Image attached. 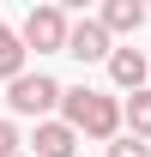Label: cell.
<instances>
[{
	"mask_svg": "<svg viewBox=\"0 0 151 157\" xmlns=\"http://www.w3.org/2000/svg\"><path fill=\"white\" fill-rule=\"evenodd\" d=\"M60 121L79 127V139H103V145H115V139L127 133V103L109 97V91H91V85H73L67 103H60Z\"/></svg>",
	"mask_w": 151,
	"mask_h": 157,
	"instance_id": "cell-1",
	"label": "cell"
},
{
	"mask_svg": "<svg viewBox=\"0 0 151 157\" xmlns=\"http://www.w3.org/2000/svg\"><path fill=\"white\" fill-rule=\"evenodd\" d=\"M67 103V85L60 78H48V73H24V78H12L6 85V109L12 115H37V121H48Z\"/></svg>",
	"mask_w": 151,
	"mask_h": 157,
	"instance_id": "cell-2",
	"label": "cell"
},
{
	"mask_svg": "<svg viewBox=\"0 0 151 157\" xmlns=\"http://www.w3.org/2000/svg\"><path fill=\"white\" fill-rule=\"evenodd\" d=\"M24 48H37V55H67V42H73V24H67V12L60 6H30L18 24Z\"/></svg>",
	"mask_w": 151,
	"mask_h": 157,
	"instance_id": "cell-3",
	"label": "cell"
},
{
	"mask_svg": "<svg viewBox=\"0 0 151 157\" xmlns=\"http://www.w3.org/2000/svg\"><path fill=\"white\" fill-rule=\"evenodd\" d=\"M67 55L85 60V67H91V60H109V55H115V36L103 30V18H79V24H73V42H67Z\"/></svg>",
	"mask_w": 151,
	"mask_h": 157,
	"instance_id": "cell-4",
	"label": "cell"
},
{
	"mask_svg": "<svg viewBox=\"0 0 151 157\" xmlns=\"http://www.w3.org/2000/svg\"><path fill=\"white\" fill-rule=\"evenodd\" d=\"M109 78H115V91H151V60L139 48H115L109 55Z\"/></svg>",
	"mask_w": 151,
	"mask_h": 157,
	"instance_id": "cell-5",
	"label": "cell"
},
{
	"mask_svg": "<svg viewBox=\"0 0 151 157\" xmlns=\"http://www.w3.org/2000/svg\"><path fill=\"white\" fill-rule=\"evenodd\" d=\"M73 151H79V127H67V121H37L30 157H73Z\"/></svg>",
	"mask_w": 151,
	"mask_h": 157,
	"instance_id": "cell-6",
	"label": "cell"
},
{
	"mask_svg": "<svg viewBox=\"0 0 151 157\" xmlns=\"http://www.w3.org/2000/svg\"><path fill=\"white\" fill-rule=\"evenodd\" d=\"M97 18H103V30H109V36H133V30L145 24V6H139V0H109Z\"/></svg>",
	"mask_w": 151,
	"mask_h": 157,
	"instance_id": "cell-7",
	"label": "cell"
},
{
	"mask_svg": "<svg viewBox=\"0 0 151 157\" xmlns=\"http://www.w3.org/2000/svg\"><path fill=\"white\" fill-rule=\"evenodd\" d=\"M24 55H30V48H24V36L12 30V24H0V78H6V85H12V78H24Z\"/></svg>",
	"mask_w": 151,
	"mask_h": 157,
	"instance_id": "cell-8",
	"label": "cell"
},
{
	"mask_svg": "<svg viewBox=\"0 0 151 157\" xmlns=\"http://www.w3.org/2000/svg\"><path fill=\"white\" fill-rule=\"evenodd\" d=\"M127 133L133 139H151V91H133L127 97Z\"/></svg>",
	"mask_w": 151,
	"mask_h": 157,
	"instance_id": "cell-9",
	"label": "cell"
},
{
	"mask_svg": "<svg viewBox=\"0 0 151 157\" xmlns=\"http://www.w3.org/2000/svg\"><path fill=\"white\" fill-rule=\"evenodd\" d=\"M109 157H151V145H145V139H133V133H121V139L109 145Z\"/></svg>",
	"mask_w": 151,
	"mask_h": 157,
	"instance_id": "cell-10",
	"label": "cell"
},
{
	"mask_svg": "<svg viewBox=\"0 0 151 157\" xmlns=\"http://www.w3.org/2000/svg\"><path fill=\"white\" fill-rule=\"evenodd\" d=\"M18 145H24V139H18V127H12V121H0V157H24Z\"/></svg>",
	"mask_w": 151,
	"mask_h": 157,
	"instance_id": "cell-11",
	"label": "cell"
},
{
	"mask_svg": "<svg viewBox=\"0 0 151 157\" xmlns=\"http://www.w3.org/2000/svg\"><path fill=\"white\" fill-rule=\"evenodd\" d=\"M24 157H30V151H24Z\"/></svg>",
	"mask_w": 151,
	"mask_h": 157,
	"instance_id": "cell-12",
	"label": "cell"
}]
</instances>
